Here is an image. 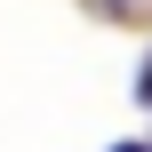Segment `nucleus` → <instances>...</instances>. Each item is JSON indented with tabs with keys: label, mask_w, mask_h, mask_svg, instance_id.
<instances>
[{
	"label": "nucleus",
	"mask_w": 152,
	"mask_h": 152,
	"mask_svg": "<svg viewBox=\"0 0 152 152\" xmlns=\"http://www.w3.org/2000/svg\"><path fill=\"white\" fill-rule=\"evenodd\" d=\"M112 152H152V144H112Z\"/></svg>",
	"instance_id": "nucleus-2"
},
{
	"label": "nucleus",
	"mask_w": 152,
	"mask_h": 152,
	"mask_svg": "<svg viewBox=\"0 0 152 152\" xmlns=\"http://www.w3.org/2000/svg\"><path fill=\"white\" fill-rule=\"evenodd\" d=\"M136 96H144V104H152V64H144V72H136Z\"/></svg>",
	"instance_id": "nucleus-1"
}]
</instances>
